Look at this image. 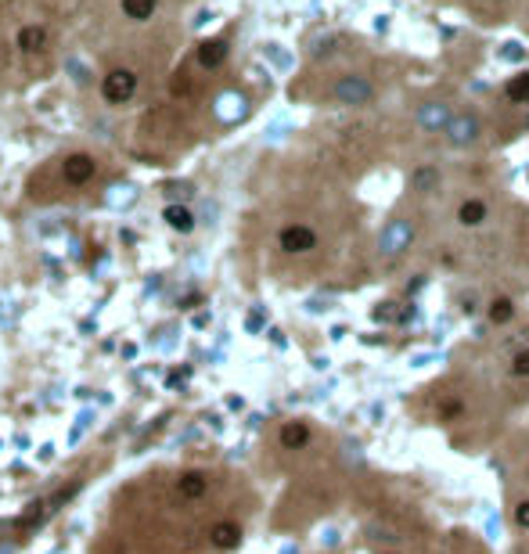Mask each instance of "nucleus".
Here are the masks:
<instances>
[{"label": "nucleus", "mask_w": 529, "mask_h": 554, "mask_svg": "<svg viewBox=\"0 0 529 554\" xmlns=\"http://www.w3.org/2000/svg\"><path fill=\"white\" fill-rule=\"evenodd\" d=\"M195 58H198L202 69H220L223 58H227V40H206V44L195 51Z\"/></svg>", "instance_id": "obj_6"}, {"label": "nucleus", "mask_w": 529, "mask_h": 554, "mask_svg": "<svg viewBox=\"0 0 529 554\" xmlns=\"http://www.w3.org/2000/svg\"><path fill=\"white\" fill-rule=\"evenodd\" d=\"M278 439H281L285 450H303L310 443V425L306 421H285L281 432H278Z\"/></svg>", "instance_id": "obj_5"}, {"label": "nucleus", "mask_w": 529, "mask_h": 554, "mask_svg": "<svg viewBox=\"0 0 529 554\" xmlns=\"http://www.w3.org/2000/svg\"><path fill=\"white\" fill-rule=\"evenodd\" d=\"M101 166L94 155H86V151H69L65 158H58L54 166V183H47V188L40 191H29L33 198H58L61 191H83V188H91V183L98 180Z\"/></svg>", "instance_id": "obj_1"}, {"label": "nucleus", "mask_w": 529, "mask_h": 554, "mask_svg": "<svg viewBox=\"0 0 529 554\" xmlns=\"http://www.w3.org/2000/svg\"><path fill=\"white\" fill-rule=\"evenodd\" d=\"M371 94H375L371 83L361 79V76H342L335 83V98L346 101V105H364V101H371Z\"/></svg>", "instance_id": "obj_4"}, {"label": "nucleus", "mask_w": 529, "mask_h": 554, "mask_svg": "<svg viewBox=\"0 0 529 554\" xmlns=\"http://www.w3.org/2000/svg\"><path fill=\"white\" fill-rule=\"evenodd\" d=\"M515 525H522V529H529V500H522V504L515 508Z\"/></svg>", "instance_id": "obj_18"}, {"label": "nucleus", "mask_w": 529, "mask_h": 554, "mask_svg": "<svg viewBox=\"0 0 529 554\" xmlns=\"http://www.w3.org/2000/svg\"><path fill=\"white\" fill-rule=\"evenodd\" d=\"M47 44V29L44 26H26L22 33H19V47L22 51H40Z\"/></svg>", "instance_id": "obj_9"}, {"label": "nucleus", "mask_w": 529, "mask_h": 554, "mask_svg": "<svg viewBox=\"0 0 529 554\" xmlns=\"http://www.w3.org/2000/svg\"><path fill=\"white\" fill-rule=\"evenodd\" d=\"M450 141L454 144H468V141H475V134H479V123H475V116H458V119H450Z\"/></svg>", "instance_id": "obj_7"}, {"label": "nucleus", "mask_w": 529, "mask_h": 554, "mask_svg": "<svg viewBox=\"0 0 529 554\" xmlns=\"http://www.w3.org/2000/svg\"><path fill=\"white\" fill-rule=\"evenodd\" d=\"M403 238H410V227H407V223H396L393 234H389V241H386V252H400V241H403Z\"/></svg>", "instance_id": "obj_15"}, {"label": "nucleus", "mask_w": 529, "mask_h": 554, "mask_svg": "<svg viewBox=\"0 0 529 554\" xmlns=\"http://www.w3.org/2000/svg\"><path fill=\"white\" fill-rule=\"evenodd\" d=\"M166 223L176 227V231H191L195 227V216L184 206H166Z\"/></svg>", "instance_id": "obj_11"}, {"label": "nucleus", "mask_w": 529, "mask_h": 554, "mask_svg": "<svg viewBox=\"0 0 529 554\" xmlns=\"http://www.w3.org/2000/svg\"><path fill=\"white\" fill-rule=\"evenodd\" d=\"M435 183V169H418L414 173V188H432Z\"/></svg>", "instance_id": "obj_17"}, {"label": "nucleus", "mask_w": 529, "mask_h": 554, "mask_svg": "<svg viewBox=\"0 0 529 554\" xmlns=\"http://www.w3.org/2000/svg\"><path fill=\"white\" fill-rule=\"evenodd\" d=\"M421 126L435 130V126H450V112L443 105H425L421 109Z\"/></svg>", "instance_id": "obj_10"}, {"label": "nucleus", "mask_w": 529, "mask_h": 554, "mask_svg": "<svg viewBox=\"0 0 529 554\" xmlns=\"http://www.w3.org/2000/svg\"><path fill=\"white\" fill-rule=\"evenodd\" d=\"M101 94H105L109 105H126V101H133V94H137V72H130V69H112V72H105Z\"/></svg>", "instance_id": "obj_2"}, {"label": "nucleus", "mask_w": 529, "mask_h": 554, "mask_svg": "<svg viewBox=\"0 0 529 554\" xmlns=\"http://www.w3.org/2000/svg\"><path fill=\"white\" fill-rule=\"evenodd\" d=\"M511 375H518V378H529V349H522V353L511 360Z\"/></svg>", "instance_id": "obj_16"}, {"label": "nucleus", "mask_w": 529, "mask_h": 554, "mask_svg": "<svg viewBox=\"0 0 529 554\" xmlns=\"http://www.w3.org/2000/svg\"><path fill=\"white\" fill-rule=\"evenodd\" d=\"M278 245H281V252H288V256H303V252H313V248H317V234H313L306 223H288V227H281Z\"/></svg>", "instance_id": "obj_3"}, {"label": "nucleus", "mask_w": 529, "mask_h": 554, "mask_svg": "<svg viewBox=\"0 0 529 554\" xmlns=\"http://www.w3.org/2000/svg\"><path fill=\"white\" fill-rule=\"evenodd\" d=\"M508 98H511L515 105H525V101H529V72H518V76L508 83Z\"/></svg>", "instance_id": "obj_12"}, {"label": "nucleus", "mask_w": 529, "mask_h": 554, "mask_svg": "<svg viewBox=\"0 0 529 554\" xmlns=\"http://www.w3.org/2000/svg\"><path fill=\"white\" fill-rule=\"evenodd\" d=\"M458 220H461L465 227H479V223L486 220V202H479V198H468V202H461V209H458Z\"/></svg>", "instance_id": "obj_8"}, {"label": "nucleus", "mask_w": 529, "mask_h": 554, "mask_svg": "<svg viewBox=\"0 0 529 554\" xmlns=\"http://www.w3.org/2000/svg\"><path fill=\"white\" fill-rule=\"evenodd\" d=\"M511 317H515V303H511L508 296H500V299L490 303V321H493V324H508Z\"/></svg>", "instance_id": "obj_13"}, {"label": "nucleus", "mask_w": 529, "mask_h": 554, "mask_svg": "<svg viewBox=\"0 0 529 554\" xmlns=\"http://www.w3.org/2000/svg\"><path fill=\"white\" fill-rule=\"evenodd\" d=\"M155 4H158V0H123V11H126L130 19H137V22H144V19H151V11H155Z\"/></svg>", "instance_id": "obj_14"}, {"label": "nucleus", "mask_w": 529, "mask_h": 554, "mask_svg": "<svg viewBox=\"0 0 529 554\" xmlns=\"http://www.w3.org/2000/svg\"><path fill=\"white\" fill-rule=\"evenodd\" d=\"M461 411H465V407L454 400V403H447L443 411H439V418H443V421H454V418H461Z\"/></svg>", "instance_id": "obj_19"}]
</instances>
